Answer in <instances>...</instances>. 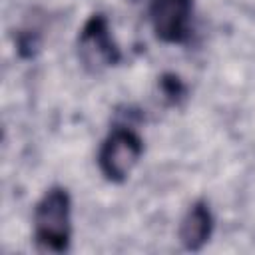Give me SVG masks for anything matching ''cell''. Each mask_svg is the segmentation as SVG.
<instances>
[{"label": "cell", "mask_w": 255, "mask_h": 255, "mask_svg": "<svg viewBox=\"0 0 255 255\" xmlns=\"http://www.w3.org/2000/svg\"><path fill=\"white\" fill-rule=\"evenodd\" d=\"M34 243L42 253H66L72 241V199L66 187L52 185L34 207Z\"/></svg>", "instance_id": "6da1fadb"}, {"label": "cell", "mask_w": 255, "mask_h": 255, "mask_svg": "<svg viewBox=\"0 0 255 255\" xmlns=\"http://www.w3.org/2000/svg\"><path fill=\"white\" fill-rule=\"evenodd\" d=\"M143 153V139L128 126H116L98 151V167L112 183H124Z\"/></svg>", "instance_id": "7a4b0ae2"}, {"label": "cell", "mask_w": 255, "mask_h": 255, "mask_svg": "<svg viewBox=\"0 0 255 255\" xmlns=\"http://www.w3.org/2000/svg\"><path fill=\"white\" fill-rule=\"evenodd\" d=\"M78 58L88 72H102L122 62V50L116 44L110 22L102 12L92 14L78 34Z\"/></svg>", "instance_id": "3957f363"}, {"label": "cell", "mask_w": 255, "mask_h": 255, "mask_svg": "<svg viewBox=\"0 0 255 255\" xmlns=\"http://www.w3.org/2000/svg\"><path fill=\"white\" fill-rule=\"evenodd\" d=\"M193 0H151L149 20L157 40L185 44L191 36Z\"/></svg>", "instance_id": "277c9868"}, {"label": "cell", "mask_w": 255, "mask_h": 255, "mask_svg": "<svg viewBox=\"0 0 255 255\" xmlns=\"http://www.w3.org/2000/svg\"><path fill=\"white\" fill-rule=\"evenodd\" d=\"M213 227H215V219H213V213L207 201L199 199L191 203L179 223V241L183 249L199 251L211 239Z\"/></svg>", "instance_id": "5b68a950"}, {"label": "cell", "mask_w": 255, "mask_h": 255, "mask_svg": "<svg viewBox=\"0 0 255 255\" xmlns=\"http://www.w3.org/2000/svg\"><path fill=\"white\" fill-rule=\"evenodd\" d=\"M157 84H159L161 96H163L165 102L171 104V106H179V104L185 100V96H187V86H185L183 80H181L177 74H173V72L161 74Z\"/></svg>", "instance_id": "8992f818"}, {"label": "cell", "mask_w": 255, "mask_h": 255, "mask_svg": "<svg viewBox=\"0 0 255 255\" xmlns=\"http://www.w3.org/2000/svg\"><path fill=\"white\" fill-rule=\"evenodd\" d=\"M42 48V36L36 30H20L16 34V52L20 58L30 60Z\"/></svg>", "instance_id": "52a82bcc"}, {"label": "cell", "mask_w": 255, "mask_h": 255, "mask_svg": "<svg viewBox=\"0 0 255 255\" xmlns=\"http://www.w3.org/2000/svg\"><path fill=\"white\" fill-rule=\"evenodd\" d=\"M131 2H137V0H131Z\"/></svg>", "instance_id": "ba28073f"}]
</instances>
